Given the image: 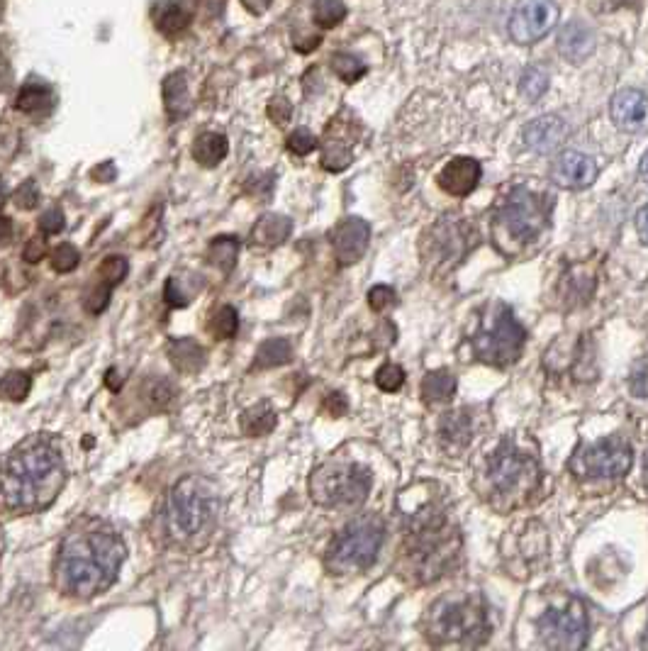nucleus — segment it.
I'll list each match as a JSON object with an SVG mask.
<instances>
[{"mask_svg": "<svg viewBox=\"0 0 648 651\" xmlns=\"http://www.w3.org/2000/svg\"><path fill=\"white\" fill-rule=\"evenodd\" d=\"M113 176H115L113 164H103V166H98L96 171H93V178H96V181H100V183H108Z\"/></svg>", "mask_w": 648, "mask_h": 651, "instance_id": "obj_55", "label": "nucleus"}, {"mask_svg": "<svg viewBox=\"0 0 648 651\" xmlns=\"http://www.w3.org/2000/svg\"><path fill=\"white\" fill-rule=\"evenodd\" d=\"M312 18L322 30H332V27L342 25L346 18L344 0H315L312 5Z\"/></svg>", "mask_w": 648, "mask_h": 651, "instance_id": "obj_34", "label": "nucleus"}, {"mask_svg": "<svg viewBox=\"0 0 648 651\" xmlns=\"http://www.w3.org/2000/svg\"><path fill=\"white\" fill-rule=\"evenodd\" d=\"M432 235V254H424V259H434L432 264H456L458 259H463L471 249V244L476 247V235L471 239V232L463 225L456 222L441 220L437 227L429 230Z\"/></svg>", "mask_w": 648, "mask_h": 651, "instance_id": "obj_14", "label": "nucleus"}, {"mask_svg": "<svg viewBox=\"0 0 648 651\" xmlns=\"http://www.w3.org/2000/svg\"><path fill=\"white\" fill-rule=\"evenodd\" d=\"M553 198L549 193L532 191L519 183L512 186L493 213V239L502 252L512 254L524 249L551 227Z\"/></svg>", "mask_w": 648, "mask_h": 651, "instance_id": "obj_3", "label": "nucleus"}, {"mask_svg": "<svg viewBox=\"0 0 648 651\" xmlns=\"http://www.w3.org/2000/svg\"><path fill=\"white\" fill-rule=\"evenodd\" d=\"M39 203V188L35 181H25L22 186L15 191V205L20 210H35Z\"/></svg>", "mask_w": 648, "mask_h": 651, "instance_id": "obj_47", "label": "nucleus"}, {"mask_svg": "<svg viewBox=\"0 0 648 651\" xmlns=\"http://www.w3.org/2000/svg\"><path fill=\"white\" fill-rule=\"evenodd\" d=\"M636 232H639L641 242L648 244V205H644V208L636 213Z\"/></svg>", "mask_w": 648, "mask_h": 651, "instance_id": "obj_53", "label": "nucleus"}, {"mask_svg": "<svg viewBox=\"0 0 648 651\" xmlns=\"http://www.w3.org/2000/svg\"><path fill=\"white\" fill-rule=\"evenodd\" d=\"M66 483V466L52 434L22 439L0 464V508L32 515L49 508Z\"/></svg>", "mask_w": 648, "mask_h": 651, "instance_id": "obj_2", "label": "nucleus"}, {"mask_svg": "<svg viewBox=\"0 0 648 651\" xmlns=\"http://www.w3.org/2000/svg\"><path fill=\"white\" fill-rule=\"evenodd\" d=\"M290 356H293V347L288 339H268L256 352L254 366L256 369H276V366L288 364Z\"/></svg>", "mask_w": 648, "mask_h": 651, "instance_id": "obj_32", "label": "nucleus"}, {"mask_svg": "<svg viewBox=\"0 0 648 651\" xmlns=\"http://www.w3.org/2000/svg\"><path fill=\"white\" fill-rule=\"evenodd\" d=\"M522 137L527 149L546 157V154L558 152L563 147V142L568 139V125L558 115H541V118L527 122Z\"/></svg>", "mask_w": 648, "mask_h": 651, "instance_id": "obj_18", "label": "nucleus"}, {"mask_svg": "<svg viewBox=\"0 0 648 651\" xmlns=\"http://www.w3.org/2000/svg\"><path fill=\"white\" fill-rule=\"evenodd\" d=\"M324 410H327L329 417H344L349 413V403H346L344 393H329L324 398Z\"/></svg>", "mask_w": 648, "mask_h": 651, "instance_id": "obj_51", "label": "nucleus"}, {"mask_svg": "<svg viewBox=\"0 0 648 651\" xmlns=\"http://www.w3.org/2000/svg\"><path fill=\"white\" fill-rule=\"evenodd\" d=\"M490 483L505 498L524 500L532 495L539 486V461L524 449H519L515 442H502L497 452L490 459Z\"/></svg>", "mask_w": 648, "mask_h": 651, "instance_id": "obj_10", "label": "nucleus"}, {"mask_svg": "<svg viewBox=\"0 0 648 651\" xmlns=\"http://www.w3.org/2000/svg\"><path fill=\"white\" fill-rule=\"evenodd\" d=\"M288 149L293 154H298V157H307V154L317 149V137L312 135L307 127H298V130L288 137Z\"/></svg>", "mask_w": 648, "mask_h": 651, "instance_id": "obj_43", "label": "nucleus"}, {"mask_svg": "<svg viewBox=\"0 0 648 651\" xmlns=\"http://www.w3.org/2000/svg\"><path fill=\"white\" fill-rule=\"evenodd\" d=\"M54 96L49 91V86L44 83H25L20 88L18 100H15V108L22 110V113H44V110L52 108Z\"/></svg>", "mask_w": 648, "mask_h": 651, "instance_id": "obj_29", "label": "nucleus"}, {"mask_svg": "<svg viewBox=\"0 0 648 651\" xmlns=\"http://www.w3.org/2000/svg\"><path fill=\"white\" fill-rule=\"evenodd\" d=\"M125 554V542L113 527L86 517L61 542L54 583L69 598H96L115 583Z\"/></svg>", "mask_w": 648, "mask_h": 651, "instance_id": "obj_1", "label": "nucleus"}, {"mask_svg": "<svg viewBox=\"0 0 648 651\" xmlns=\"http://www.w3.org/2000/svg\"><path fill=\"white\" fill-rule=\"evenodd\" d=\"M237 254H239V239L234 235L215 237L210 242V249H208L210 264L217 266L222 274H229V271L234 269V264H237Z\"/></svg>", "mask_w": 648, "mask_h": 651, "instance_id": "obj_31", "label": "nucleus"}, {"mask_svg": "<svg viewBox=\"0 0 648 651\" xmlns=\"http://www.w3.org/2000/svg\"><path fill=\"white\" fill-rule=\"evenodd\" d=\"M32 378L27 371H10L0 378V400H13V403H20L30 395Z\"/></svg>", "mask_w": 648, "mask_h": 651, "instance_id": "obj_35", "label": "nucleus"}, {"mask_svg": "<svg viewBox=\"0 0 648 651\" xmlns=\"http://www.w3.org/2000/svg\"><path fill=\"white\" fill-rule=\"evenodd\" d=\"M629 388L636 398H648V356L636 361L634 369H631Z\"/></svg>", "mask_w": 648, "mask_h": 651, "instance_id": "obj_45", "label": "nucleus"}, {"mask_svg": "<svg viewBox=\"0 0 648 651\" xmlns=\"http://www.w3.org/2000/svg\"><path fill=\"white\" fill-rule=\"evenodd\" d=\"M488 610L478 598H444L429 610L427 637L434 644H466L478 647L488 639Z\"/></svg>", "mask_w": 648, "mask_h": 651, "instance_id": "obj_7", "label": "nucleus"}, {"mask_svg": "<svg viewBox=\"0 0 648 651\" xmlns=\"http://www.w3.org/2000/svg\"><path fill=\"white\" fill-rule=\"evenodd\" d=\"M597 178V164L583 152H563L551 164V181L568 191L590 188Z\"/></svg>", "mask_w": 648, "mask_h": 651, "instance_id": "obj_17", "label": "nucleus"}, {"mask_svg": "<svg viewBox=\"0 0 648 651\" xmlns=\"http://www.w3.org/2000/svg\"><path fill=\"white\" fill-rule=\"evenodd\" d=\"M527 332L519 325L515 313L507 303H493L485 310L483 322L471 339L473 354L478 361L488 366L505 369L522 356Z\"/></svg>", "mask_w": 648, "mask_h": 651, "instance_id": "obj_8", "label": "nucleus"}, {"mask_svg": "<svg viewBox=\"0 0 648 651\" xmlns=\"http://www.w3.org/2000/svg\"><path fill=\"white\" fill-rule=\"evenodd\" d=\"M480 176H483V169H480V164L476 159L456 157V159H451L444 169H441L437 181H439L441 191L449 193V196L466 198L478 188Z\"/></svg>", "mask_w": 648, "mask_h": 651, "instance_id": "obj_19", "label": "nucleus"}, {"mask_svg": "<svg viewBox=\"0 0 648 651\" xmlns=\"http://www.w3.org/2000/svg\"><path fill=\"white\" fill-rule=\"evenodd\" d=\"M536 630H539L544 647L556 651L583 649L590 637V622L585 603L571 595V598L563 600L561 605H551V608L541 615Z\"/></svg>", "mask_w": 648, "mask_h": 651, "instance_id": "obj_11", "label": "nucleus"}, {"mask_svg": "<svg viewBox=\"0 0 648 651\" xmlns=\"http://www.w3.org/2000/svg\"><path fill=\"white\" fill-rule=\"evenodd\" d=\"M368 239H371V227L361 217H346L339 222L332 230V249L339 266L356 264L366 254Z\"/></svg>", "mask_w": 648, "mask_h": 651, "instance_id": "obj_15", "label": "nucleus"}, {"mask_svg": "<svg viewBox=\"0 0 648 651\" xmlns=\"http://www.w3.org/2000/svg\"><path fill=\"white\" fill-rule=\"evenodd\" d=\"M405 383V371L398 364H383L376 374V386L385 393H398Z\"/></svg>", "mask_w": 648, "mask_h": 651, "instance_id": "obj_41", "label": "nucleus"}, {"mask_svg": "<svg viewBox=\"0 0 648 651\" xmlns=\"http://www.w3.org/2000/svg\"><path fill=\"white\" fill-rule=\"evenodd\" d=\"M244 5H247V10H251L254 15H261V13H266V8L271 5V0H244Z\"/></svg>", "mask_w": 648, "mask_h": 651, "instance_id": "obj_56", "label": "nucleus"}, {"mask_svg": "<svg viewBox=\"0 0 648 651\" xmlns=\"http://www.w3.org/2000/svg\"><path fill=\"white\" fill-rule=\"evenodd\" d=\"M456 393V376L449 369L429 371L422 381V398L424 403H446Z\"/></svg>", "mask_w": 648, "mask_h": 651, "instance_id": "obj_26", "label": "nucleus"}, {"mask_svg": "<svg viewBox=\"0 0 648 651\" xmlns=\"http://www.w3.org/2000/svg\"><path fill=\"white\" fill-rule=\"evenodd\" d=\"M332 71L344 83H356L359 79H363V76H366L368 66L363 64V61L359 57H354V54L337 52L332 57Z\"/></svg>", "mask_w": 648, "mask_h": 651, "instance_id": "obj_36", "label": "nucleus"}, {"mask_svg": "<svg viewBox=\"0 0 648 651\" xmlns=\"http://www.w3.org/2000/svg\"><path fill=\"white\" fill-rule=\"evenodd\" d=\"M78 261H81V254L71 244H59L52 254V266L57 274H71L78 266Z\"/></svg>", "mask_w": 648, "mask_h": 651, "instance_id": "obj_42", "label": "nucleus"}, {"mask_svg": "<svg viewBox=\"0 0 648 651\" xmlns=\"http://www.w3.org/2000/svg\"><path fill=\"white\" fill-rule=\"evenodd\" d=\"M639 174H641V178H644V181L648 183V152L644 154V159H641V164H639Z\"/></svg>", "mask_w": 648, "mask_h": 651, "instance_id": "obj_59", "label": "nucleus"}, {"mask_svg": "<svg viewBox=\"0 0 648 651\" xmlns=\"http://www.w3.org/2000/svg\"><path fill=\"white\" fill-rule=\"evenodd\" d=\"M239 330V315L232 305H222L210 322V332L217 339H232Z\"/></svg>", "mask_w": 648, "mask_h": 651, "instance_id": "obj_39", "label": "nucleus"}, {"mask_svg": "<svg viewBox=\"0 0 648 651\" xmlns=\"http://www.w3.org/2000/svg\"><path fill=\"white\" fill-rule=\"evenodd\" d=\"M290 232H293V222L286 215L268 213L256 220L254 230H251V242L259 244V247H278V244L286 242Z\"/></svg>", "mask_w": 648, "mask_h": 651, "instance_id": "obj_22", "label": "nucleus"}, {"mask_svg": "<svg viewBox=\"0 0 648 651\" xmlns=\"http://www.w3.org/2000/svg\"><path fill=\"white\" fill-rule=\"evenodd\" d=\"M610 118L614 125L629 135L648 130V96L636 88H624L610 100Z\"/></svg>", "mask_w": 648, "mask_h": 651, "instance_id": "obj_16", "label": "nucleus"}, {"mask_svg": "<svg viewBox=\"0 0 648 651\" xmlns=\"http://www.w3.org/2000/svg\"><path fill=\"white\" fill-rule=\"evenodd\" d=\"M188 22H191V18H188V13L178 3H164L156 8V27L166 37H176L178 32L186 30Z\"/></svg>", "mask_w": 648, "mask_h": 651, "instance_id": "obj_33", "label": "nucleus"}, {"mask_svg": "<svg viewBox=\"0 0 648 651\" xmlns=\"http://www.w3.org/2000/svg\"><path fill=\"white\" fill-rule=\"evenodd\" d=\"M546 88H549V74L544 69H536V66L524 71L522 81H519V93L532 103L544 96Z\"/></svg>", "mask_w": 648, "mask_h": 651, "instance_id": "obj_38", "label": "nucleus"}, {"mask_svg": "<svg viewBox=\"0 0 648 651\" xmlns=\"http://www.w3.org/2000/svg\"><path fill=\"white\" fill-rule=\"evenodd\" d=\"M595 269L590 264H578L561 278V298L566 308H578L592 298L595 291Z\"/></svg>", "mask_w": 648, "mask_h": 651, "instance_id": "obj_21", "label": "nucleus"}, {"mask_svg": "<svg viewBox=\"0 0 648 651\" xmlns=\"http://www.w3.org/2000/svg\"><path fill=\"white\" fill-rule=\"evenodd\" d=\"M634 464V449L627 439L607 437L595 444H585L573 454L571 469L578 478H622Z\"/></svg>", "mask_w": 648, "mask_h": 651, "instance_id": "obj_12", "label": "nucleus"}, {"mask_svg": "<svg viewBox=\"0 0 648 651\" xmlns=\"http://www.w3.org/2000/svg\"><path fill=\"white\" fill-rule=\"evenodd\" d=\"M8 196H10L8 186H5V181H3V178H0V208H3V205L8 203Z\"/></svg>", "mask_w": 648, "mask_h": 651, "instance_id": "obj_58", "label": "nucleus"}, {"mask_svg": "<svg viewBox=\"0 0 648 651\" xmlns=\"http://www.w3.org/2000/svg\"><path fill=\"white\" fill-rule=\"evenodd\" d=\"M461 537L444 515L427 508L424 515H415L412 530L407 534V561H410L412 576L420 583L434 581L454 564Z\"/></svg>", "mask_w": 648, "mask_h": 651, "instance_id": "obj_4", "label": "nucleus"}, {"mask_svg": "<svg viewBox=\"0 0 648 651\" xmlns=\"http://www.w3.org/2000/svg\"><path fill=\"white\" fill-rule=\"evenodd\" d=\"M195 5L200 8V13L212 15V18H215V15H220L222 8H225V0H195Z\"/></svg>", "mask_w": 648, "mask_h": 651, "instance_id": "obj_52", "label": "nucleus"}, {"mask_svg": "<svg viewBox=\"0 0 648 651\" xmlns=\"http://www.w3.org/2000/svg\"><path fill=\"white\" fill-rule=\"evenodd\" d=\"M276 422V413H273L266 403L254 405L247 413H242V432L247 434V437H266V434L276 430Z\"/></svg>", "mask_w": 648, "mask_h": 651, "instance_id": "obj_30", "label": "nucleus"}, {"mask_svg": "<svg viewBox=\"0 0 648 651\" xmlns=\"http://www.w3.org/2000/svg\"><path fill=\"white\" fill-rule=\"evenodd\" d=\"M13 242V222L10 217H0V247H8Z\"/></svg>", "mask_w": 648, "mask_h": 651, "instance_id": "obj_54", "label": "nucleus"}, {"mask_svg": "<svg viewBox=\"0 0 648 651\" xmlns=\"http://www.w3.org/2000/svg\"><path fill=\"white\" fill-rule=\"evenodd\" d=\"M229 144L227 137L220 135V132H203V135L195 137L193 142V159L198 161L200 166H217L222 159L227 157Z\"/></svg>", "mask_w": 648, "mask_h": 651, "instance_id": "obj_24", "label": "nucleus"}, {"mask_svg": "<svg viewBox=\"0 0 648 651\" xmlns=\"http://www.w3.org/2000/svg\"><path fill=\"white\" fill-rule=\"evenodd\" d=\"M385 525L381 517L361 515L351 520L329 544L324 566L334 576H351L371 569L383 547Z\"/></svg>", "mask_w": 648, "mask_h": 651, "instance_id": "obj_6", "label": "nucleus"}, {"mask_svg": "<svg viewBox=\"0 0 648 651\" xmlns=\"http://www.w3.org/2000/svg\"><path fill=\"white\" fill-rule=\"evenodd\" d=\"M127 271H130V266H127L125 257H105L98 269V278L105 288H115L117 283L125 281Z\"/></svg>", "mask_w": 648, "mask_h": 651, "instance_id": "obj_40", "label": "nucleus"}, {"mask_svg": "<svg viewBox=\"0 0 648 651\" xmlns=\"http://www.w3.org/2000/svg\"><path fill=\"white\" fill-rule=\"evenodd\" d=\"M64 227H66V217H64V213H61V208L47 210V213L39 217V230H42V235H47V237L59 235Z\"/></svg>", "mask_w": 648, "mask_h": 651, "instance_id": "obj_46", "label": "nucleus"}, {"mask_svg": "<svg viewBox=\"0 0 648 651\" xmlns=\"http://www.w3.org/2000/svg\"><path fill=\"white\" fill-rule=\"evenodd\" d=\"M395 303H398V293L390 286H376L368 291V305H371V310H376V313H385V310L395 308Z\"/></svg>", "mask_w": 648, "mask_h": 651, "instance_id": "obj_44", "label": "nucleus"}, {"mask_svg": "<svg viewBox=\"0 0 648 651\" xmlns=\"http://www.w3.org/2000/svg\"><path fill=\"white\" fill-rule=\"evenodd\" d=\"M149 398H152V405L156 410H166L173 403V398H176V388H173L169 381H156Z\"/></svg>", "mask_w": 648, "mask_h": 651, "instance_id": "obj_48", "label": "nucleus"}, {"mask_svg": "<svg viewBox=\"0 0 648 651\" xmlns=\"http://www.w3.org/2000/svg\"><path fill=\"white\" fill-rule=\"evenodd\" d=\"M47 257V242H44L42 237H32L30 242H27L25 252H22V259L27 261V264H37V261H42Z\"/></svg>", "mask_w": 648, "mask_h": 651, "instance_id": "obj_50", "label": "nucleus"}, {"mask_svg": "<svg viewBox=\"0 0 648 651\" xmlns=\"http://www.w3.org/2000/svg\"><path fill=\"white\" fill-rule=\"evenodd\" d=\"M120 386H122L120 376H117L115 371H108V388H110V391H120Z\"/></svg>", "mask_w": 648, "mask_h": 651, "instance_id": "obj_57", "label": "nucleus"}, {"mask_svg": "<svg viewBox=\"0 0 648 651\" xmlns=\"http://www.w3.org/2000/svg\"><path fill=\"white\" fill-rule=\"evenodd\" d=\"M290 115H293V105H290L286 98H273L271 103H268V118L276 122V125H286Z\"/></svg>", "mask_w": 648, "mask_h": 651, "instance_id": "obj_49", "label": "nucleus"}, {"mask_svg": "<svg viewBox=\"0 0 648 651\" xmlns=\"http://www.w3.org/2000/svg\"><path fill=\"white\" fill-rule=\"evenodd\" d=\"M558 15H561V10H558L556 0H517L510 15V25H507L510 40L522 44V47L541 42L556 27Z\"/></svg>", "mask_w": 648, "mask_h": 651, "instance_id": "obj_13", "label": "nucleus"}, {"mask_svg": "<svg viewBox=\"0 0 648 651\" xmlns=\"http://www.w3.org/2000/svg\"><path fill=\"white\" fill-rule=\"evenodd\" d=\"M644 478H646V486H648V454H646V461H644Z\"/></svg>", "mask_w": 648, "mask_h": 651, "instance_id": "obj_60", "label": "nucleus"}, {"mask_svg": "<svg viewBox=\"0 0 648 651\" xmlns=\"http://www.w3.org/2000/svg\"><path fill=\"white\" fill-rule=\"evenodd\" d=\"M198 291H200V283H195L193 286V283L183 281L181 276H171L169 281H166L164 296H166V303H169L171 308H186Z\"/></svg>", "mask_w": 648, "mask_h": 651, "instance_id": "obj_37", "label": "nucleus"}, {"mask_svg": "<svg viewBox=\"0 0 648 651\" xmlns=\"http://www.w3.org/2000/svg\"><path fill=\"white\" fill-rule=\"evenodd\" d=\"M217 513V491L208 478L186 476L173 486L166 503V522L169 532L178 542L191 539L210 530Z\"/></svg>", "mask_w": 648, "mask_h": 651, "instance_id": "obj_5", "label": "nucleus"}, {"mask_svg": "<svg viewBox=\"0 0 648 651\" xmlns=\"http://www.w3.org/2000/svg\"><path fill=\"white\" fill-rule=\"evenodd\" d=\"M371 491V471L361 464H324L310 478V495L322 508H351Z\"/></svg>", "mask_w": 648, "mask_h": 651, "instance_id": "obj_9", "label": "nucleus"}, {"mask_svg": "<svg viewBox=\"0 0 648 651\" xmlns=\"http://www.w3.org/2000/svg\"><path fill=\"white\" fill-rule=\"evenodd\" d=\"M441 439L449 444L451 449H461L471 442V415L468 410H456V413L444 415V422H441Z\"/></svg>", "mask_w": 648, "mask_h": 651, "instance_id": "obj_27", "label": "nucleus"}, {"mask_svg": "<svg viewBox=\"0 0 648 651\" xmlns=\"http://www.w3.org/2000/svg\"><path fill=\"white\" fill-rule=\"evenodd\" d=\"M169 359L173 369H178L181 374H198L205 366V349L195 339H173L169 344Z\"/></svg>", "mask_w": 648, "mask_h": 651, "instance_id": "obj_23", "label": "nucleus"}, {"mask_svg": "<svg viewBox=\"0 0 648 651\" xmlns=\"http://www.w3.org/2000/svg\"><path fill=\"white\" fill-rule=\"evenodd\" d=\"M354 161V149L351 142H344L342 137H334L332 132H327V142L322 149V166L332 174L349 169V164Z\"/></svg>", "mask_w": 648, "mask_h": 651, "instance_id": "obj_28", "label": "nucleus"}, {"mask_svg": "<svg viewBox=\"0 0 648 651\" xmlns=\"http://www.w3.org/2000/svg\"><path fill=\"white\" fill-rule=\"evenodd\" d=\"M164 103L171 118H183L191 110V93H188V81L183 71H176L164 81Z\"/></svg>", "mask_w": 648, "mask_h": 651, "instance_id": "obj_25", "label": "nucleus"}, {"mask_svg": "<svg viewBox=\"0 0 648 651\" xmlns=\"http://www.w3.org/2000/svg\"><path fill=\"white\" fill-rule=\"evenodd\" d=\"M558 52L568 64H583L585 59H590V54L595 52V35L588 25L573 20L568 25L561 27L558 32Z\"/></svg>", "mask_w": 648, "mask_h": 651, "instance_id": "obj_20", "label": "nucleus"}]
</instances>
